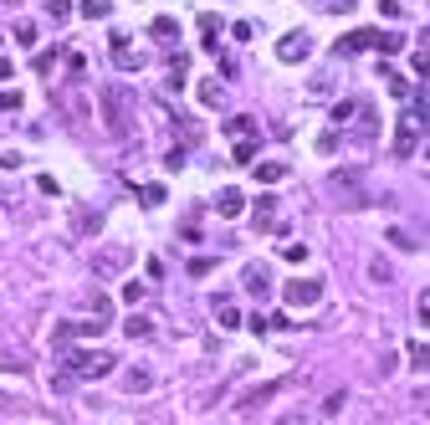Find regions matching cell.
Listing matches in <instances>:
<instances>
[{"label": "cell", "mask_w": 430, "mask_h": 425, "mask_svg": "<svg viewBox=\"0 0 430 425\" xmlns=\"http://www.w3.org/2000/svg\"><path fill=\"white\" fill-rule=\"evenodd\" d=\"M328 200L338 210H364V205H369V179H364L359 164H338L328 174Z\"/></svg>", "instance_id": "obj_1"}, {"label": "cell", "mask_w": 430, "mask_h": 425, "mask_svg": "<svg viewBox=\"0 0 430 425\" xmlns=\"http://www.w3.org/2000/svg\"><path fill=\"white\" fill-rule=\"evenodd\" d=\"M102 123H108L113 138H128L134 134V93L123 82H108L102 87Z\"/></svg>", "instance_id": "obj_2"}, {"label": "cell", "mask_w": 430, "mask_h": 425, "mask_svg": "<svg viewBox=\"0 0 430 425\" xmlns=\"http://www.w3.org/2000/svg\"><path fill=\"white\" fill-rule=\"evenodd\" d=\"M62 369H67L72 379H102V374L118 369V359H113L108 349H77V354L62 359Z\"/></svg>", "instance_id": "obj_3"}, {"label": "cell", "mask_w": 430, "mask_h": 425, "mask_svg": "<svg viewBox=\"0 0 430 425\" xmlns=\"http://www.w3.org/2000/svg\"><path fill=\"white\" fill-rule=\"evenodd\" d=\"M282 298H287V307H318L323 302V282L318 277H292L282 287Z\"/></svg>", "instance_id": "obj_4"}, {"label": "cell", "mask_w": 430, "mask_h": 425, "mask_svg": "<svg viewBox=\"0 0 430 425\" xmlns=\"http://www.w3.org/2000/svg\"><path fill=\"white\" fill-rule=\"evenodd\" d=\"M128 262H134V251H128V246H108V251L93 256V272H98V277H123Z\"/></svg>", "instance_id": "obj_5"}, {"label": "cell", "mask_w": 430, "mask_h": 425, "mask_svg": "<svg viewBox=\"0 0 430 425\" xmlns=\"http://www.w3.org/2000/svg\"><path fill=\"white\" fill-rule=\"evenodd\" d=\"M154 384H159V374H154L149 364H128L123 369V395H149Z\"/></svg>", "instance_id": "obj_6"}, {"label": "cell", "mask_w": 430, "mask_h": 425, "mask_svg": "<svg viewBox=\"0 0 430 425\" xmlns=\"http://www.w3.org/2000/svg\"><path fill=\"white\" fill-rule=\"evenodd\" d=\"M287 390V379H271V384H256V390H246L241 400H236V410H262L267 400H277V395Z\"/></svg>", "instance_id": "obj_7"}, {"label": "cell", "mask_w": 430, "mask_h": 425, "mask_svg": "<svg viewBox=\"0 0 430 425\" xmlns=\"http://www.w3.org/2000/svg\"><path fill=\"white\" fill-rule=\"evenodd\" d=\"M277 57L282 62H307L312 57V42H307L303 31H292V36H282V42H277Z\"/></svg>", "instance_id": "obj_8"}, {"label": "cell", "mask_w": 430, "mask_h": 425, "mask_svg": "<svg viewBox=\"0 0 430 425\" xmlns=\"http://www.w3.org/2000/svg\"><path fill=\"white\" fill-rule=\"evenodd\" d=\"M415 144H420V118L410 113V118L400 123V134H395V154H400V159H410V154H415Z\"/></svg>", "instance_id": "obj_9"}, {"label": "cell", "mask_w": 430, "mask_h": 425, "mask_svg": "<svg viewBox=\"0 0 430 425\" xmlns=\"http://www.w3.org/2000/svg\"><path fill=\"white\" fill-rule=\"evenodd\" d=\"M251 226H256V230H271V226H277V195H256V200H251Z\"/></svg>", "instance_id": "obj_10"}, {"label": "cell", "mask_w": 430, "mask_h": 425, "mask_svg": "<svg viewBox=\"0 0 430 425\" xmlns=\"http://www.w3.org/2000/svg\"><path fill=\"white\" fill-rule=\"evenodd\" d=\"M241 282H246V292H251V298H267V292H271V277H267V266H262V262L246 266Z\"/></svg>", "instance_id": "obj_11"}, {"label": "cell", "mask_w": 430, "mask_h": 425, "mask_svg": "<svg viewBox=\"0 0 430 425\" xmlns=\"http://www.w3.org/2000/svg\"><path fill=\"white\" fill-rule=\"evenodd\" d=\"M241 210H246V195H241V190H220V195H215V215H226V221H236Z\"/></svg>", "instance_id": "obj_12"}, {"label": "cell", "mask_w": 430, "mask_h": 425, "mask_svg": "<svg viewBox=\"0 0 430 425\" xmlns=\"http://www.w3.org/2000/svg\"><path fill=\"white\" fill-rule=\"evenodd\" d=\"M251 170H256V179H262V185H282V179H287V164H277V159L251 164Z\"/></svg>", "instance_id": "obj_13"}, {"label": "cell", "mask_w": 430, "mask_h": 425, "mask_svg": "<svg viewBox=\"0 0 430 425\" xmlns=\"http://www.w3.org/2000/svg\"><path fill=\"white\" fill-rule=\"evenodd\" d=\"M123 333H128V338H149V333H154V318H143V313H128Z\"/></svg>", "instance_id": "obj_14"}, {"label": "cell", "mask_w": 430, "mask_h": 425, "mask_svg": "<svg viewBox=\"0 0 430 425\" xmlns=\"http://www.w3.org/2000/svg\"><path fill=\"white\" fill-rule=\"evenodd\" d=\"M149 31H154V36H164V42H179V21H174V16H154V21H149Z\"/></svg>", "instance_id": "obj_15"}, {"label": "cell", "mask_w": 430, "mask_h": 425, "mask_svg": "<svg viewBox=\"0 0 430 425\" xmlns=\"http://www.w3.org/2000/svg\"><path fill=\"white\" fill-rule=\"evenodd\" d=\"M200 36H205V46H215V36H220V21L210 10H200Z\"/></svg>", "instance_id": "obj_16"}, {"label": "cell", "mask_w": 430, "mask_h": 425, "mask_svg": "<svg viewBox=\"0 0 430 425\" xmlns=\"http://www.w3.org/2000/svg\"><path fill=\"white\" fill-rule=\"evenodd\" d=\"M118 292H123V302L134 307V302H143V292H149V287H143V282H134V277H123V287H118Z\"/></svg>", "instance_id": "obj_17"}, {"label": "cell", "mask_w": 430, "mask_h": 425, "mask_svg": "<svg viewBox=\"0 0 430 425\" xmlns=\"http://www.w3.org/2000/svg\"><path fill=\"white\" fill-rule=\"evenodd\" d=\"M134 195L143 205H164V185H134Z\"/></svg>", "instance_id": "obj_18"}, {"label": "cell", "mask_w": 430, "mask_h": 425, "mask_svg": "<svg viewBox=\"0 0 430 425\" xmlns=\"http://www.w3.org/2000/svg\"><path fill=\"white\" fill-rule=\"evenodd\" d=\"M389 246H400V251H420V246H415V236H410V230H400V226H389Z\"/></svg>", "instance_id": "obj_19"}, {"label": "cell", "mask_w": 430, "mask_h": 425, "mask_svg": "<svg viewBox=\"0 0 430 425\" xmlns=\"http://www.w3.org/2000/svg\"><path fill=\"white\" fill-rule=\"evenodd\" d=\"M215 318H220V328H241V313L231 302H215Z\"/></svg>", "instance_id": "obj_20"}, {"label": "cell", "mask_w": 430, "mask_h": 425, "mask_svg": "<svg viewBox=\"0 0 430 425\" xmlns=\"http://www.w3.org/2000/svg\"><path fill=\"white\" fill-rule=\"evenodd\" d=\"M226 134L246 138V134H256V128H251V118H246V113H236V118H226Z\"/></svg>", "instance_id": "obj_21"}, {"label": "cell", "mask_w": 430, "mask_h": 425, "mask_svg": "<svg viewBox=\"0 0 430 425\" xmlns=\"http://www.w3.org/2000/svg\"><path fill=\"white\" fill-rule=\"evenodd\" d=\"M256 159V134L251 138H236V164H251Z\"/></svg>", "instance_id": "obj_22"}, {"label": "cell", "mask_w": 430, "mask_h": 425, "mask_svg": "<svg viewBox=\"0 0 430 425\" xmlns=\"http://www.w3.org/2000/svg\"><path fill=\"white\" fill-rule=\"evenodd\" d=\"M108 10H113L108 0H82V16H87V21H102V16H108Z\"/></svg>", "instance_id": "obj_23"}, {"label": "cell", "mask_w": 430, "mask_h": 425, "mask_svg": "<svg viewBox=\"0 0 430 425\" xmlns=\"http://www.w3.org/2000/svg\"><path fill=\"white\" fill-rule=\"evenodd\" d=\"M46 16L62 26V21H72V6H67V0H46Z\"/></svg>", "instance_id": "obj_24"}, {"label": "cell", "mask_w": 430, "mask_h": 425, "mask_svg": "<svg viewBox=\"0 0 430 425\" xmlns=\"http://www.w3.org/2000/svg\"><path fill=\"white\" fill-rule=\"evenodd\" d=\"M343 400H348V395H343V390H333V395H328V400H323V415H328V420H333V415H338V410H343Z\"/></svg>", "instance_id": "obj_25"}, {"label": "cell", "mask_w": 430, "mask_h": 425, "mask_svg": "<svg viewBox=\"0 0 430 425\" xmlns=\"http://www.w3.org/2000/svg\"><path fill=\"white\" fill-rule=\"evenodd\" d=\"M282 256H287V262H307V246H303V241H287Z\"/></svg>", "instance_id": "obj_26"}, {"label": "cell", "mask_w": 430, "mask_h": 425, "mask_svg": "<svg viewBox=\"0 0 430 425\" xmlns=\"http://www.w3.org/2000/svg\"><path fill=\"white\" fill-rule=\"evenodd\" d=\"M410 364H415V374L430 364V354H425V343H410Z\"/></svg>", "instance_id": "obj_27"}, {"label": "cell", "mask_w": 430, "mask_h": 425, "mask_svg": "<svg viewBox=\"0 0 430 425\" xmlns=\"http://www.w3.org/2000/svg\"><path fill=\"white\" fill-rule=\"evenodd\" d=\"M369 277L374 282H389V262H384V256H374V262H369Z\"/></svg>", "instance_id": "obj_28"}, {"label": "cell", "mask_w": 430, "mask_h": 425, "mask_svg": "<svg viewBox=\"0 0 430 425\" xmlns=\"http://www.w3.org/2000/svg\"><path fill=\"white\" fill-rule=\"evenodd\" d=\"M16 42H26V46H36V26H31V21H21V26H16Z\"/></svg>", "instance_id": "obj_29"}, {"label": "cell", "mask_w": 430, "mask_h": 425, "mask_svg": "<svg viewBox=\"0 0 430 425\" xmlns=\"http://www.w3.org/2000/svg\"><path fill=\"white\" fill-rule=\"evenodd\" d=\"M200 102H205V108H220V87L205 82V87H200Z\"/></svg>", "instance_id": "obj_30"}, {"label": "cell", "mask_w": 430, "mask_h": 425, "mask_svg": "<svg viewBox=\"0 0 430 425\" xmlns=\"http://www.w3.org/2000/svg\"><path fill=\"white\" fill-rule=\"evenodd\" d=\"M67 72H72V77L87 72V57H82V51H72V57H67Z\"/></svg>", "instance_id": "obj_31"}, {"label": "cell", "mask_w": 430, "mask_h": 425, "mask_svg": "<svg viewBox=\"0 0 430 425\" xmlns=\"http://www.w3.org/2000/svg\"><path fill=\"white\" fill-rule=\"evenodd\" d=\"M179 164H185V149H179V144H174V149H169V154H164V170H179Z\"/></svg>", "instance_id": "obj_32"}, {"label": "cell", "mask_w": 430, "mask_h": 425, "mask_svg": "<svg viewBox=\"0 0 430 425\" xmlns=\"http://www.w3.org/2000/svg\"><path fill=\"white\" fill-rule=\"evenodd\" d=\"M0 108H21V93L10 87V93H0Z\"/></svg>", "instance_id": "obj_33"}, {"label": "cell", "mask_w": 430, "mask_h": 425, "mask_svg": "<svg viewBox=\"0 0 430 425\" xmlns=\"http://www.w3.org/2000/svg\"><path fill=\"white\" fill-rule=\"evenodd\" d=\"M16 77V67H10V57H0V82H10Z\"/></svg>", "instance_id": "obj_34"}, {"label": "cell", "mask_w": 430, "mask_h": 425, "mask_svg": "<svg viewBox=\"0 0 430 425\" xmlns=\"http://www.w3.org/2000/svg\"><path fill=\"white\" fill-rule=\"evenodd\" d=\"M277 425H307V420H303V415H282Z\"/></svg>", "instance_id": "obj_35"}, {"label": "cell", "mask_w": 430, "mask_h": 425, "mask_svg": "<svg viewBox=\"0 0 430 425\" xmlns=\"http://www.w3.org/2000/svg\"><path fill=\"white\" fill-rule=\"evenodd\" d=\"M348 6H354V0H333V10H348Z\"/></svg>", "instance_id": "obj_36"}]
</instances>
